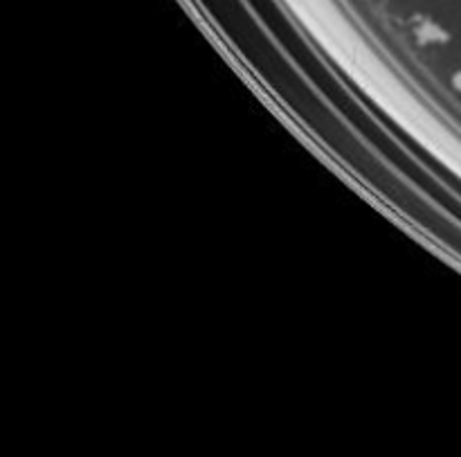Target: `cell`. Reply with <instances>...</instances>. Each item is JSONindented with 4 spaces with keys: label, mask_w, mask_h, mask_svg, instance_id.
<instances>
[]
</instances>
